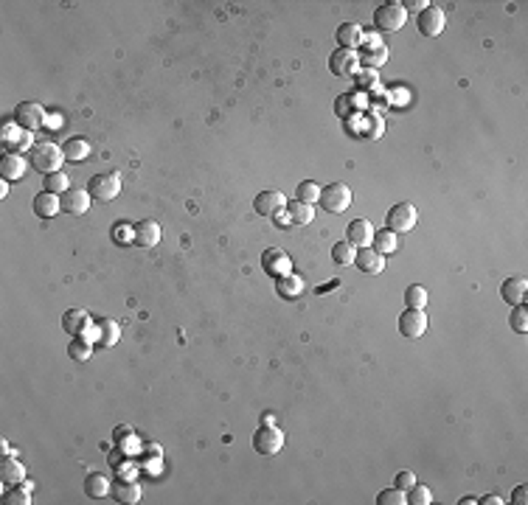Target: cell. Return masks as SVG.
Listing matches in <instances>:
<instances>
[{
    "label": "cell",
    "instance_id": "cell-6",
    "mask_svg": "<svg viewBox=\"0 0 528 505\" xmlns=\"http://www.w3.org/2000/svg\"><path fill=\"white\" fill-rule=\"evenodd\" d=\"M320 205L326 208L329 214H343L351 208V202H355V194H351V188L346 183H332L326 188H320Z\"/></svg>",
    "mask_w": 528,
    "mask_h": 505
},
{
    "label": "cell",
    "instance_id": "cell-43",
    "mask_svg": "<svg viewBox=\"0 0 528 505\" xmlns=\"http://www.w3.org/2000/svg\"><path fill=\"white\" fill-rule=\"evenodd\" d=\"M20 135V127H17V121H6L3 124V130H0V143H3V146H9L14 138Z\"/></svg>",
    "mask_w": 528,
    "mask_h": 505
},
{
    "label": "cell",
    "instance_id": "cell-29",
    "mask_svg": "<svg viewBox=\"0 0 528 505\" xmlns=\"http://www.w3.org/2000/svg\"><path fill=\"white\" fill-rule=\"evenodd\" d=\"M112 497L115 502H124V505H135L141 500V486L135 480H121L112 486Z\"/></svg>",
    "mask_w": 528,
    "mask_h": 505
},
{
    "label": "cell",
    "instance_id": "cell-8",
    "mask_svg": "<svg viewBox=\"0 0 528 505\" xmlns=\"http://www.w3.org/2000/svg\"><path fill=\"white\" fill-rule=\"evenodd\" d=\"M45 118H48V112H45V107L37 104V101H23V104H17V110H14L17 127H20V130H28V132L45 127Z\"/></svg>",
    "mask_w": 528,
    "mask_h": 505
},
{
    "label": "cell",
    "instance_id": "cell-5",
    "mask_svg": "<svg viewBox=\"0 0 528 505\" xmlns=\"http://www.w3.org/2000/svg\"><path fill=\"white\" fill-rule=\"evenodd\" d=\"M416 222H419V211H416L413 202H396L385 214V225L394 233H410L416 227Z\"/></svg>",
    "mask_w": 528,
    "mask_h": 505
},
{
    "label": "cell",
    "instance_id": "cell-44",
    "mask_svg": "<svg viewBox=\"0 0 528 505\" xmlns=\"http://www.w3.org/2000/svg\"><path fill=\"white\" fill-rule=\"evenodd\" d=\"M402 6H405V12H419V14H422V12H424L427 6H433V3H430V0H402Z\"/></svg>",
    "mask_w": 528,
    "mask_h": 505
},
{
    "label": "cell",
    "instance_id": "cell-30",
    "mask_svg": "<svg viewBox=\"0 0 528 505\" xmlns=\"http://www.w3.org/2000/svg\"><path fill=\"white\" fill-rule=\"evenodd\" d=\"M112 489H110V478L107 474H91V478L84 480V494L87 497H93V500H101L107 497Z\"/></svg>",
    "mask_w": 528,
    "mask_h": 505
},
{
    "label": "cell",
    "instance_id": "cell-34",
    "mask_svg": "<svg viewBox=\"0 0 528 505\" xmlns=\"http://www.w3.org/2000/svg\"><path fill=\"white\" fill-rule=\"evenodd\" d=\"M68 356L73 362H87L93 356V343H87V340H73L68 345Z\"/></svg>",
    "mask_w": 528,
    "mask_h": 505
},
{
    "label": "cell",
    "instance_id": "cell-2",
    "mask_svg": "<svg viewBox=\"0 0 528 505\" xmlns=\"http://www.w3.org/2000/svg\"><path fill=\"white\" fill-rule=\"evenodd\" d=\"M360 65H365V71H376L388 62V45L376 37V32H363V45H360Z\"/></svg>",
    "mask_w": 528,
    "mask_h": 505
},
{
    "label": "cell",
    "instance_id": "cell-21",
    "mask_svg": "<svg viewBox=\"0 0 528 505\" xmlns=\"http://www.w3.org/2000/svg\"><path fill=\"white\" fill-rule=\"evenodd\" d=\"M276 292H278V298H284V301H296V298H301V292H304V278L296 275V273H287V275L276 278Z\"/></svg>",
    "mask_w": 528,
    "mask_h": 505
},
{
    "label": "cell",
    "instance_id": "cell-33",
    "mask_svg": "<svg viewBox=\"0 0 528 505\" xmlns=\"http://www.w3.org/2000/svg\"><path fill=\"white\" fill-rule=\"evenodd\" d=\"M405 304L407 309H424L427 306V289L422 284H413L405 289Z\"/></svg>",
    "mask_w": 528,
    "mask_h": 505
},
{
    "label": "cell",
    "instance_id": "cell-10",
    "mask_svg": "<svg viewBox=\"0 0 528 505\" xmlns=\"http://www.w3.org/2000/svg\"><path fill=\"white\" fill-rule=\"evenodd\" d=\"M329 71L335 76H357L360 73V56H357V51H346V48L332 51Z\"/></svg>",
    "mask_w": 528,
    "mask_h": 505
},
{
    "label": "cell",
    "instance_id": "cell-3",
    "mask_svg": "<svg viewBox=\"0 0 528 505\" xmlns=\"http://www.w3.org/2000/svg\"><path fill=\"white\" fill-rule=\"evenodd\" d=\"M284 443H287V438H284V432L276 424H261L256 430V435H253V449L259 455H264V458L278 455L284 449Z\"/></svg>",
    "mask_w": 528,
    "mask_h": 505
},
{
    "label": "cell",
    "instance_id": "cell-15",
    "mask_svg": "<svg viewBox=\"0 0 528 505\" xmlns=\"http://www.w3.org/2000/svg\"><path fill=\"white\" fill-rule=\"evenodd\" d=\"M160 225L155 219H141L135 222V245L143 247V250H152L160 245Z\"/></svg>",
    "mask_w": 528,
    "mask_h": 505
},
{
    "label": "cell",
    "instance_id": "cell-47",
    "mask_svg": "<svg viewBox=\"0 0 528 505\" xmlns=\"http://www.w3.org/2000/svg\"><path fill=\"white\" fill-rule=\"evenodd\" d=\"M360 73H363V76H360V84H363V87H371V84L376 82V76H374V71H360Z\"/></svg>",
    "mask_w": 528,
    "mask_h": 505
},
{
    "label": "cell",
    "instance_id": "cell-11",
    "mask_svg": "<svg viewBox=\"0 0 528 505\" xmlns=\"http://www.w3.org/2000/svg\"><path fill=\"white\" fill-rule=\"evenodd\" d=\"M374 225L368 219H355V222H348L346 227V242L355 247V250H363V247H371L374 242Z\"/></svg>",
    "mask_w": 528,
    "mask_h": 505
},
{
    "label": "cell",
    "instance_id": "cell-14",
    "mask_svg": "<svg viewBox=\"0 0 528 505\" xmlns=\"http://www.w3.org/2000/svg\"><path fill=\"white\" fill-rule=\"evenodd\" d=\"M444 25H447V14H444V9H438V6H427L419 14V32L424 37H438L444 32Z\"/></svg>",
    "mask_w": 528,
    "mask_h": 505
},
{
    "label": "cell",
    "instance_id": "cell-24",
    "mask_svg": "<svg viewBox=\"0 0 528 505\" xmlns=\"http://www.w3.org/2000/svg\"><path fill=\"white\" fill-rule=\"evenodd\" d=\"M60 211H62V202H60V197H56V194L43 191V194L34 197V214H37V217L51 219V217H56Z\"/></svg>",
    "mask_w": 528,
    "mask_h": 505
},
{
    "label": "cell",
    "instance_id": "cell-9",
    "mask_svg": "<svg viewBox=\"0 0 528 505\" xmlns=\"http://www.w3.org/2000/svg\"><path fill=\"white\" fill-rule=\"evenodd\" d=\"M427 332V315L424 309H407L399 315V334L407 340H419Z\"/></svg>",
    "mask_w": 528,
    "mask_h": 505
},
{
    "label": "cell",
    "instance_id": "cell-35",
    "mask_svg": "<svg viewBox=\"0 0 528 505\" xmlns=\"http://www.w3.org/2000/svg\"><path fill=\"white\" fill-rule=\"evenodd\" d=\"M355 256H357V250L351 247L348 242H337V245H332V258H335L340 267L355 264Z\"/></svg>",
    "mask_w": 528,
    "mask_h": 505
},
{
    "label": "cell",
    "instance_id": "cell-4",
    "mask_svg": "<svg viewBox=\"0 0 528 505\" xmlns=\"http://www.w3.org/2000/svg\"><path fill=\"white\" fill-rule=\"evenodd\" d=\"M405 23H407V12H405L402 3H396V0H388V3H383L374 12V28L376 32H399Z\"/></svg>",
    "mask_w": 528,
    "mask_h": 505
},
{
    "label": "cell",
    "instance_id": "cell-45",
    "mask_svg": "<svg viewBox=\"0 0 528 505\" xmlns=\"http://www.w3.org/2000/svg\"><path fill=\"white\" fill-rule=\"evenodd\" d=\"M478 502H481V505H503L506 500H503L501 494H486V497H481Z\"/></svg>",
    "mask_w": 528,
    "mask_h": 505
},
{
    "label": "cell",
    "instance_id": "cell-17",
    "mask_svg": "<svg viewBox=\"0 0 528 505\" xmlns=\"http://www.w3.org/2000/svg\"><path fill=\"white\" fill-rule=\"evenodd\" d=\"M355 264L363 275H379L385 270V256H379L374 247H363V250H357Z\"/></svg>",
    "mask_w": 528,
    "mask_h": 505
},
{
    "label": "cell",
    "instance_id": "cell-26",
    "mask_svg": "<svg viewBox=\"0 0 528 505\" xmlns=\"http://www.w3.org/2000/svg\"><path fill=\"white\" fill-rule=\"evenodd\" d=\"M371 247H374L379 256H385V258L394 256V253L399 250V233H394V230H376Z\"/></svg>",
    "mask_w": 528,
    "mask_h": 505
},
{
    "label": "cell",
    "instance_id": "cell-46",
    "mask_svg": "<svg viewBox=\"0 0 528 505\" xmlns=\"http://www.w3.org/2000/svg\"><path fill=\"white\" fill-rule=\"evenodd\" d=\"M273 222H276L278 227H287V225H292V222H289V214H287V208H284V211H278V214L273 217Z\"/></svg>",
    "mask_w": 528,
    "mask_h": 505
},
{
    "label": "cell",
    "instance_id": "cell-32",
    "mask_svg": "<svg viewBox=\"0 0 528 505\" xmlns=\"http://www.w3.org/2000/svg\"><path fill=\"white\" fill-rule=\"evenodd\" d=\"M3 502L6 505H32V489H25L23 483L9 486L6 494H3Z\"/></svg>",
    "mask_w": 528,
    "mask_h": 505
},
{
    "label": "cell",
    "instance_id": "cell-22",
    "mask_svg": "<svg viewBox=\"0 0 528 505\" xmlns=\"http://www.w3.org/2000/svg\"><path fill=\"white\" fill-rule=\"evenodd\" d=\"M119 337H121V325L115 323V320H110V317H104V320H99L96 323V332H93V343H101V345H115L119 343Z\"/></svg>",
    "mask_w": 528,
    "mask_h": 505
},
{
    "label": "cell",
    "instance_id": "cell-42",
    "mask_svg": "<svg viewBox=\"0 0 528 505\" xmlns=\"http://www.w3.org/2000/svg\"><path fill=\"white\" fill-rule=\"evenodd\" d=\"M394 486H396L399 491H405V494H407L410 489L416 486V474H413V471H399L396 478H394Z\"/></svg>",
    "mask_w": 528,
    "mask_h": 505
},
{
    "label": "cell",
    "instance_id": "cell-38",
    "mask_svg": "<svg viewBox=\"0 0 528 505\" xmlns=\"http://www.w3.org/2000/svg\"><path fill=\"white\" fill-rule=\"evenodd\" d=\"M376 502H379V505H407V494L394 486V489L379 491V494H376Z\"/></svg>",
    "mask_w": 528,
    "mask_h": 505
},
{
    "label": "cell",
    "instance_id": "cell-49",
    "mask_svg": "<svg viewBox=\"0 0 528 505\" xmlns=\"http://www.w3.org/2000/svg\"><path fill=\"white\" fill-rule=\"evenodd\" d=\"M45 127H51V130L62 127V115H48V118H45Z\"/></svg>",
    "mask_w": 528,
    "mask_h": 505
},
{
    "label": "cell",
    "instance_id": "cell-13",
    "mask_svg": "<svg viewBox=\"0 0 528 505\" xmlns=\"http://www.w3.org/2000/svg\"><path fill=\"white\" fill-rule=\"evenodd\" d=\"M91 191H84V188H68L62 197H60V202H62V211L65 214H71V217H82V214H87V208H91Z\"/></svg>",
    "mask_w": 528,
    "mask_h": 505
},
{
    "label": "cell",
    "instance_id": "cell-37",
    "mask_svg": "<svg viewBox=\"0 0 528 505\" xmlns=\"http://www.w3.org/2000/svg\"><path fill=\"white\" fill-rule=\"evenodd\" d=\"M296 199H298V202H307V205L317 202V199H320V186L312 183V180H304V183L296 188Z\"/></svg>",
    "mask_w": 528,
    "mask_h": 505
},
{
    "label": "cell",
    "instance_id": "cell-25",
    "mask_svg": "<svg viewBox=\"0 0 528 505\" xmlns=\"http://www.w3.org/2000/svg\"><path fill=\"white\" fill-rule=\"evenodd\" d=\"M25 480V466L14 458H3V466H0V483H3L6 489L9 486H17Z\"/></svg>",
    "mask_w": 528,
    "mask_h": 505
},
{
    "label": "cell",
    "instance_id": "cell-48",
    "mask_svg": "<svg viewBox=\"0 0 528 505\" xmlns=\"http://www.w3.org/2000/svg\"><path fill=\"white\" fill-rule=\"evenodd\" d=\"M528 500H525V486H517L514 489V505H525Z\"/></svg>",
    "mask_w": 528,
    "mask_h": 505
},
{
    "label": "cell",
    "instance_id": "cell-7",
    "mask_svg": "<svg viewBox=\"0 0 528 505\" xmlns=\"http://www.w3.org/2000/svg\"><path fill=\"white\" fill-rule=\"evenodd\" d=\"M87 191H91L93 199L99 202H112L115 197L121 194V174L110 171V174H96L91 183H87Z\"/></svg>",
    "mask_w": 528,
    "mask_h": 505
},
{
    "label": "cell",
    "instance_id": "cell-23",
    "mask_svg": "<svg viewBox=\"0 0 528 505\" xmlns=\"http://www.w3.org/2000/svg\"><path fill=\"white\" fill-rule=\"evenodd\" d=\"M337 42H340V48H346V51H357V48L363 45V25H357V23H343V25L337 28Z\"/></svg>",
    "mask_w": 528,
    "mask_h": 505
},
{
    "label": "cell",
    "instance_id": "cell-27",
    "mask_svg": "<svg viewBox=\"0 0 528 505\" xmlns=\"http://www.w3.org/2000/svg\"><path fill=\"white\" fill-rule=\"evenodd\" d=\"M62 155H65V160H71V163H82L87 155H91V143H87V138H71V140H65L62 143Z\"/></svg>",
    "mask_w": 528,
    "mask_h": 505
},
{
    "label": "cell",
    "instance_id": "cell-28",
    "mask_svg": "<svg viewBox=\"0 0 528 505\" xmlns=\"http://www.w3.org/2000/svg\"><path fill=\"white\" fill-rule=\"evenodd\" d=\"M287 214H289L292 225H309L315 219V208L307 202H298V199H287Z\"/></svg>",
    "mask_w": 528,
    "mask_h": 505
},
{
    "label": "cell",
    "instance_id": "cell-19",
    "mask_svg": "<svg viewBox=\"0 0 528 505\" xmlns=\"http://www.w3.org/2000/svg\"><path fill=\"white\" fill-rule=\"evenodd\" d=\"M87 325H91V315L84 309H68L62 315V332L71 334V337H84Z\"/></svg>",
    "mask_w": 528,
    "mask_h": 505
},
{
    "label": "cell",
    "instance_id": "cell-36",
    "mask_svg": "<svg viewBox=\"0 0 528 505\" xmlns=\"http://www.w3.org/2000/svg\"><path fill=\"white\" fill-rule=\"evenodd\" d=\"M509 325L514 332H520V334H525L528 332V309H525V304H517V306H512V315H509Z\"/></svg>",
    "mask_w": 528,
    "mask_h": 505
},
{
    "label": "cell",
    "instance_id": "cell-50",
    "mask_svg": "<svg viewBox=\"0 0 528 505\" xmlns=\"http://www.w3.org/2000/svg\"><path fill=\"white\" fill-rule=\"evenodd\" d=\"M0 452H3V458H12V455H17V452H12V449H9V443H6V441H0Z\"/></svg>",
    "mask_w": 528,
    "mask_h": 505
},
{
    "label": "cell",
    "instance_id": "cell-20",
    "mask_svg": "<svg viewBox=\"0 0 528 505\" xmlns=\"http://www.w3.org/2000/svg\"><path fill=\"white\" fill-rule=\"evenodd\" d=\"M525 289H528V281H525L523 275H512V278H506L503 286H501V298H503L509 306H517V304L525 301Z\"/></svg>",
    "mask_w": 528,
    "mask_h": 505
},
{
    "label": "cell",
    "instance_id": "cell-41",
    "mask_svg": "<svg viewBox=\"0 0 528 505\" xmlns=\"http://www.w3.org/2000/svg\"><path fill=\"white\" fill-rule=\"evenodd\" d=\"M115 242H121V245L135 242V225H127V222L115 225Z\"/></svg>",
    "mask_w": 528,
    "mask_h": 505
},
{
    "label": "cell",
    "instance_id": "cell-31",
    "mask_svg": "<svg viewBox=\"0 0 528 505\" xmlns=\"http://www.w3.org/2000/svg\"><path fill=\"white\" fill-rule=\"evenodd\" d=\"M68 188H71V180H68L65 171H51V174H45V191L62 197Z\"/></svg>",
    "mask_w": 528,
    "mask_h": 505
},
{
    "label": "cell",
    "instance_id": "cell-12",
    "mask_svg": "<svg viewBox=\"0 0 528 505\" xmlns=\"http://www.w3.org/2000/svg\"><path fill=\"white\" fill-rule=\"evenodd\" d=\"M261 267H264V273H267V275L281 278V275L292 273V258L281 247H270L267 253L261 256Z\"/></svg>",
    "mask_w": 528,
    "mask_h": 505
},
{
    "label": "cell",
    "instance_id": "cell-1",
    "mask_svg": "<svg viewBox=\"0 0 528 505\" xmlns=\"http://www.w3.org/2000/svg\"><path fill=\"white\" fill-rule=\"evenodd\" d=\"M62 160H65L62 149H60L56 143H51V140L34 143V146H32V152H28V163H32L37 171H43V174L62 171Z\"/></svg>",
    "mask_w": 528,
    "mask_h": 505
},
{
    "label": "cell",
    "instance_id": "cell-51",
    "mask_svg": "<svg viewBox=\"0 0 528 505\" xmlns=\"http://www.w3.org/2000/svg\"><path fill=\"white\" fill-rule=\"evenodd\" d=\"M9 194V180H0V199Z\"/></svg>",
    "mask_w": 528,
    "mask_h": 505
},
{
    "label": "cell",
    "instance_id": "cell-16",
    "mask_svg": "<svg viewBox=\"0 0 528 505\" xmlns=\"http://www.w3.org/2000/svg\"><path fill=\"white\" fill-rule=\"evenodd\" d=\"M253 208H256L259 217H270V219H273L278 211H284V208H287V197H284L281 191H261V194L256 197Z\"/></svg>",
    "mask_w": 528,
    "mask_h": 505
},
{
    "label": "cell",
    "instance_id": "cell-39",
    "mask_svg": "<svg viewBox=\"0 0 528 505\" xmlns=\"http://www.w3.org/2000/svg\"><path fill=\"white\" fill-rule=\"evenodd\" d=\"M407 502H410V505H430V502H433V491H430L427 486H419V483H416L413 489L407 491Z\"/></svg>",
    "mask_w": 528,
    "mask_h": 505
},
{
    "label": "cell",
    "instance_id": "cell-18",
    "mask_svg": "<svg viewBox=\"0 0 528 505\" xmlns=\"http://www.w3.org/2000/svg\"><path fill=\"white\" fill-rule=\"evenodd\" d=\"M28 166H32V163H28L23 155L9 152V155H3V160H0V177H3V180H9V183L23 180L25 171H28Z\"/></svg>",
    "mask_w": 528,
    "mask_h": 505
},
{
    "label": "cell",
    "instance_id": "cell-40",
    "mask_svg": "<svg viewBox=\"0 0 528 505\" xmlns=\"http://www.w3.org/2000/svg\"><path fill=\"white\" fill-rule=\"evenodd\" d=\"M32 146H34V143H32V132H28V130H20V135H17V138L9 143V149H12L14 155H20L23 149H28V152H32Z\"/></svg>",
    "mask_w": 528,
    "mask_h": 505
}]
</instances>
